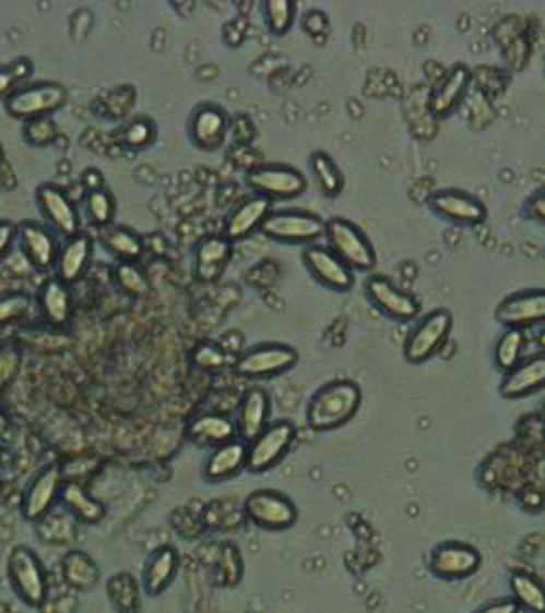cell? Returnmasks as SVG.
Returning a JSON list of instances; mask_svg holds the SVG:
<instances>
[{
    "label": "cell",
    "mask_w": 545,
    "mask_h": 613,
    "mask_svg": "<svg viewBox=\"0 0 545 613\" xmlns=\"http://www.w3.org/2000/svg\"><path fill=\"white\" fill-rule=\"evenodd\" d=\"M520 606L514 599H500V601H493V603L482 606L475 613H519Z\"/></svg>",
    "instance_id": "cell-50"
},
{
    "label": "cell",
    "mask_w": 545,
    "mask_h": 613,
    "mask_svg": "<svg viewBox=\"0 0 545 613\" xmlns=\"http://www.w3.org/2000/svg\"><path fill=\"white\" fill-rule=\"evenodd\" d=\"M82 205L86 211L87 220L93 227H97L98 231L114 226L115 216H117V200L108 188L84 194Z\"/></svg>",
    "instance_id": "cell-35"
},
{
    "label": "cell",
    "mask_w": 545,
    "mask_h": 613,
    "mask_svg": "<svg viewBox=\"0 0 545 613\" xmlns=\"http://www.w3.org/2000/svg\"><path fill=\"white\" fill-rule=\"evenodd\" d=\"M246 458H248V443H244L238 437L232 442L222 443L218 447L213 448V453L205 461V478L213 483L235 478L242 468H246Z\"/></svg>",
    "instance_id": "cell-28"
},
{
    "label": "cell",
    "mask_w": 545,
    "mask_h": 613,
    "mask_svg": "<svg viewBox=\"0 0 545 613\" xmlns=\"http://www.w3.org/2000/svg\"><path fill=\"white\" fill-rule=\"evenodd\" d=\"M0 613H10V610H8V606H5V604H0Z\"/></svg>",
    "instance_id": "cell-53"
},
{
    "label": "cell",
    "mask_w": 545,
    "mask_h": 613,
    "mask_svg": "<svg viewBox=\"0 0 545 613\" xmlns=\"http://www.w3.org/2000/svg\"><path fill=\"white\" fill-rule=\"evenodd\" d=\"M298 363L297 350L284 344H262L238 356L233 369L248 380H265L292 371Z\"/></svg>",
    "instance_id": "cell-9"
},
{
    "label": "cell",
    "mask_w": 545,
    "mask_h": 613,
    "mask_svg": "<svg viewBox=\"0 0 545 613\" xmlns=\"http://www.w3.org/2000/svg\"><path fill=\"white\" fill-rule=\"evenodd\" d=\"M233 245L224 235H208L194 248L193 275L200 284H215L233 259Z\"/></svg>",
    "instance_id": "cell-20"
},
{
    "label": "cell",
    "mask_w": 545,
    "mask_h": 613,
    "mask_svg": "<svg viewBox=\"0 0 545 613\" xmlns=\"http://www.w3.org/2000/svg\"><path fill=\"white\" fill-rule=\"evenodd\" d=\"M189 440L199 447L215 448L237 437L235 421L224 414H202L189 421L186 429Z\"/></svg>",
    "instance_id": "cell-29"
},
{
    "label": "cell",
    "mask_w": 545,
    "mask_h": 613,
    "mask_svg": "<svg viewBox=\"0 0 545 613\" xmlns=\"http://www.w3.org/2000/svg\"><path fill=\"white\" fill-rule=\"evenodd\" d=\"M545 383V356H530L514 365L511 371L503 372L500 383V394L506 399L528 398L544 388Z\"/></svg>",
    "instance_id": "cell-24"
},
{
    "label": "cell",
    "mask_w": 545,
    "mask_h": 613,
    "mask_svg": "<svg viewBox=\"0 0 545 613\" xmlns=\"http://www.w3.org/2000/svg\"><path fill=\"white\" fill-rule=\"evenodd\" d=\"M114 276L119 289H122L130 297H146L150 292V281L137 264H117Z\"/></svg>",
    "instance_id": "cell-42"
},
{
    "label": "cell",
    "mask_w": 545,
    "mask_h": 613,
    "mask_svg": "<svg viewBox=\"0 0 545 613\" xmlns=\"http://www.w3.org/2000/svg\"><path fill=\"white\" fill-rule=\"evenodd\" d=\"M232 120L216 104H200L189 119V139L200 152H218L226 144Z\"/></svg>",
    "instance_id": "cell-17"
},
{
    "label": "cell",
    "mask_w": 545,
    "mask_h": 613,
    "mask_svg": "<svg viewBox=\"0 0 545 613\" xmlns=\"http://www.w3.org/2000/svg\"><path fill=\"white\" fill-rule=\"evenodd\" d=\"M265 26L276 37H284L292 32L297 16V2L293 0H268L262 5Z\"/></svg>",
    "instance_id": "cell-38"
},
{
    "label": "cell",
    "mask_w": 545,
    "mask_h": 613,
    "mask_svg": "<svg viewBox=\"0 0 545 613\" xmlns=\"http://www.w3.org/2000/svg\"><path fill=\"white\" fill-rule=\"evenodd\" d=\"M37 207L46 226L64 240L82 231L81 213L75 202L57 183H40L35 191Z\"/></svg>",
    "instance_id": "cell-10"
},
{
    "label": "cell",
    "mask_w": 545,
    "mask_h": 613,
    "mask_svg": "<svg viewBox=\"0 0 545 613\" xmlns=\"http://www.w3.org/2000/svg\"><path fill=\"white\" fill-rule=\"evenodd\" d=\"M366 297L383 316L394 322H413L420 314V303L410 292L402 291L382 275H372L364 284Z\"/></svg>",
    "instance_id": "cell-15"
},
{
    "label": "cell",
    "mask_w": 545,
    "mask_h": 613,
    "mask_svg": "<svg viewBox=\"0 0 545 613\" xmlns=\"http://www.w3.org/2000/svg\"><path fill=\"white\" fill-rule=\"evenodd\" d=\"M246 183L253 194L264 196L271 202L298 199L308 189V178L286 164H262L253 167L246 177Z\"/></svg>",
    "instance_id": "cell-7"
},
{
    "label": "cell",
    "mask_w": 545,
    "mask_h": 613,
    "mask_svg": "<svg viewBox=\"0 0 545 613\" xmlns=\"http://www.w3.org/2000/svg\"><path fill=\"white\" fill-rule=\"evenodd\" d=\"M2 164H4V147L0 144V166H2Z\"/></svg>",
    "instance_id": "cell-52"
},
{
    "label": "cell",
    "mask_w": 545,
    "mask_h": 613,
    "mask_svg": "<svg viewBox=\"0 0 545 613\" xmlns=\"http://www.w3.org/2000/svg\"><path fill=\"white\" fill-rule=\"evenodd\" d=\"M270 393L262 387H249L238 405L237 421H235L238 440H242L244 443L253 442L254 437L270 425Z\"/></svg>",
    "instance_id": "cell-22"
},
{
    "label": "cell",
    "mask_w": 545,
    "mask_h": 613,
    "mask_svg": "<svg viewBox=\"0 0 545 613\" xmlns=\"http://www.w3.org/2000/svg\"><path fill=\"white\" fill-rule=\"evenodd\" d=\"M260 232L273 242L311 245L325 235L324 218L303 209L271 211Z\"/></svg>",
    "instance_id": "cell-5"
},
{
    "label": "cell",
    "mask_w": 545,
    "mask_h": 613,
    "mask_svg": "<svg viewBox=\"0 0 545 613\" xmlns=\"http://www.w3.org/2000/svg\"><path fill=\"white\" fill-rule=\"evenodd\" d=\"M5 426H8V418L0 412V434L5 431Z\"/></svg>",
    "instance_id": "cell-51"
},
{
    "label": "cell",
    "mask_w": 545,
    "mask_h": 613,
    "mask_svg": "<svg viewBox=\"0 0 545 613\" xmlns=\"http://www.w3.org/2000/svg\"><path fill=\"white\" fill-rule=\"evenodd\" d=\"M33 300L26 292H5L0 297V328L22 322L32 311Z\"/></svg>",
    "instance_id": "cell-43"
},
{
    "label": "cell",
    "mask_w": 545,
    "mask_h": 613,
    "mask_svg": "<svg viewBox=\"0 0 545 613\" xmlns=\"http://www.w3.org/2000/svg\"><path fill=\"white\" fill-rule=\"evenodd\" d=\"M511 588L519 606L533 613H544V588L535 577H531L530 574H514L511 577Z\"/></svg>",
    "instance_id": "cell-39"
},
{
    "label": "cell",
    "mask_w": 545,
    "mask_h": 613,
    "mask_svg": "<svg viewBox=\"0 0 545 613\" xmlns=\"http://www.w3.org/2000/svg\"><path fill=\"white\" fill-rule=\"evenodd\" d=\"M471 82H473V73L467 65H453L433 89L431 103H429L433 115L438 119H443L453 113L470 92Z\"/></svg>",
    "instance_id": "cell-25"
},
{
    "label": "cell",
    "mask_w": 545,
    "mask_h": 613,
    "mask_svg": "<svg viewBox=\"0 0 545 613\" xmlns=\"http://www.w3.org/2000/svg\"><path fill=\"white\" fill-rule=\"evenodd\" d=\"M309 167H311L315 180L319 183L320 191L325 196L335 199L344 191L346 178H344V172H342L339 164L333 160V156L325 152H315L309 158Z\"/></svg>",
    "instance_id": "cell-34"
},
{
    "label": "cell",
    "mask_w": 545,
    "mask_h": 613,
    "mask_svg": "<svg viewBox=\"0 0 545 613\" xmlns=\"http://www.w3.org/2000/svg\"><path fill=\"white\" fill-rule=\"evenodd\" d=\"M297 440V426L292 421L270 423L253 442L248 443L246 468L254 473L268 472L286 458Z\"/></svg>",
    "instance_id": "cell-8"
},
{
    "label": "cell",
    "mask_w": 545,
    "mask_h": 613,
    "mask_svg": "<svg viewBox=\"0 0 545 613\" xmlns=\"http://www.w3.org/2000/svg\"><path fill=\"white\" fill-rule=\"evenodd\" d=\"M429 209L440 220L460 227H475L484 224L487 207L475 194L462 189H440L429 196Z\"/></svg>",
    "instance_id": "cell-12"
},
{
    "label": "cell",
    "mask_w": 545,
    "mask_h": 613,
    "mask_svg": "<svg viewBox=\"0 0 545 613\" xmlns=\"http://www.w3.org/2000/svg\"><path fill=\"white\" fill-rule=\"evenodd\" d=\"M109 603L117 613H141V590L135 577L128 572H119L106 582Z\"/></svg>",
    "instance_id": "cell-33"
},
{
    "label": "cell",
    "mask_w": 545,
    "mask_h": 613,
    "mask_svg": "<svg viewBox=\"0 0 545 613\" xmlns=\"http://www.w3.org/2000/svg\"><path fill=\"white\" fill-rule=\"evenodd\" d=\"M244 512L253 525L273 532L292 528L298 519L295 503L276 490H254L246 497Z\"/></svg>",
    "instance_id": "cell-11"
},
{
    "label": "cell",
    "mask_w": 545,
    "mask_h": 613,
    "mask_svg": "<svg viewBox=\"0 0 545 613\" xmlns=\"http://www.w3.org/2000/svg\"><path fill=\"white\" fill-rule=\"evenodd\" d=\"M82 188L86 189V193L90 191H98V189L106 188V180H104V175L97 167H87L81 175Z\"/></svg>",
    "instance_id": "cell-49"
},
{
    "label": "cell",
    "mask_w": 545,
    "mask_h": 613,
    "mask_svg": "<svg viewBox=\"0 0 545 613\" xmlns=\"http://www.w3.org/2000/svg\"><path fill=\"white\" fill-rule=\"evenodd\" d=\"M155 139H157V125L150 117L131 119L115 135V141L131 152H144L152 146Z\"/></svg>",
    "instance_id": "cell-36"
},
{
    "label": "cell",
    "mask_w": 545,
    "mask_h": 613,
    "mask_svg": "<svg viewBox=\"0 0 545 613\" xmlns=\"http://www.w3.org/2000/svg\"><path fill=\"white\" fill-rule=\"evenodd\" d=\"M57 136H59V131L51 117L22 122V139L27 146L44 149V147L51 146L57 141Z\"/></svg>",
    "instance_id": "cell-41"
},
{
    "label": "cell",
    "mask_w": 545,
    "mask_h": 613,
    "mask_svg": "<svg viewBox=\"0 0 545 613\" xmlns=\"http://www.w3.org/2000/svg\"><path fill=\"white\" fill-rule=\"evenodd\" d=\"M100 245L108 251L119 264H137L146 251L144 240L139 232L126 226H109L98 231Z\"/></svg>",
    "instance_id": "cell-30"
},
{
    "label": "cell",
    "mask_w": 545,
    "mask_h": 613,
    "mask_svg": "<svg viewBox=\"0 0 545 613\" xmlns=\"http://www.w3.org/2000/svg\"><path fill=\"white\" fill-rule=\"evenodd\" d=\"M453 330V314L448 309H435L407 334L404 341V358L413 365L431 360L448 341Z\"/></svg>",
    "instance_id": "cell-6"
},
{
    "label": "cell",
    "mask_w": 545,
    "mask_h": 613,
    "mask_svg": "<svg viewBox=\"0 0 545 613\" xmlns=\"http://www.w3.org/2000/svg\"><path fill=\"white\" fill-rule=\"evenodd\" d=\"M37 305L44 322L51 327H66L71 322L75 306L71 287L57 276H51L38 289Z\"/></svg>",
    "instance_id": "cell-26"
},
{
    "label": "cell",
    "mask_w": 545,
    "mask_h": 613,
    "mask_svg": "<svg viewBox=\"0 0 545 613\" xmlns=\"http://www.w3.org/2000/svg\"><path fill=\"white\" fill-rule=\"evenodd\" d=\"M525 347V333L520 328H506L495 347V365L508 372L522 361Z\"/></svg>",
    "instance_id": "cell-37"
},
{
    "label": "cell",
    "mask_w": 545,
    "mask_h": 613,
    "mask_svg": "<svg viewBox=\"0 0 545 613\" xmlns=\"http://www.w3.org/2000/svg\"><path fill=\"white\" fill-rule=\"evenodd\" d=\"M240 572H242V563H240V554L238 549L226 544L221 552V560H218V577H221L222 585H235L240 579Z\"/></svg>",
    "instance_id": "cell-45"
},
{
    "label": "cell",
    "mask_w": 545,
    "mask_h": 613,
    "mask_svg": "<svg viewBox=\"0 0 545 613\" xmlns=\"http://www.w3.org/2000/svg\"><path fill=\"white\" fill-rule=\"evenodd\" d=\"M495 317L506 328H524L542 323L545 320L544 289L514 292L498 303Z\"/></svg>",
    "instance_id": "cell-19"
},
{
    "label": "cell",
    "mask_w": 545,
    "mask_h": 613,
    "mask_svg": "<svg viewBox=\"0 0 545 613\" xmlns=\"http://www.w3.org/2000/svg\"><path fill=\"white\" fill-rule=\"evenodd\" d=\"M482 565V555L475 546L460 541H448V543L438 544L437 549L431 552L433 574L442 579H465L473 576Z\"/></svg>",
    "instance_id": "cell-18"
},
{
    "label": "cell",
    "mask_w": 545,
    "mask_h": 613,
    "mask_svg": "<svg viewBox=\"0 0 545 613\" xmlns=\"http://www.w3.org/2000/svg\"><path fill=\"white\" fill-rule=\"evenodd\" d=\"M325 245L355 273H367L377 265V253L366 232L347 218L325 221Z\"/></svg>",
    "instance_id": "cell-2"
},
{
    "label": "cell",
    "mask_w": 545,
    "mask_h": 613,
    "mask_svg": "<svg viewBox=\"0 0 545 613\" xmlns=\"http://www.w3.org/2000/svg\"><path fill=\"white\" fill-rule=\"evenodd\" d=\"M524 215L533 221H542L544 224L545 220V193L544 189L542 191H536L533 196L528 199L524 205Z\"/></svg>",
    "instance_id": "cell-47"
},
{
    "label": "cell",
    "mask_w": 545,
    "mask_h": 613,
    "mask_svg": "<svg viewBox=\"0 0 545 613\" xmlns=\"http://www.w3.org/2000/svg\"><path fill=\"white\" fill-rule=\"evenodd\" d=\"M16 242V224L11 220H0V262L10 254Z\"/></svg>",
    "instance_id": "cell-48"
},
{
    "label": "cell",
    "mask_w": 545,
    "mask_h": 613,
    "mask_svg": "<svg viewBox=\"0 0 545 613\" xmlns=\"http://www.w3.org/2000/svg\"><path fill=\"white\" fill-rule=\"evenodd\" d=\"M21 347L15 344L0 345V394L5 393L11 383L15 382L21 371Z\"/></svg>",
    "instance_id": "cell-44"
},
{
    "label": "cell",
    "mask_w": 545,
    "mask_h": 613,
    "mask_svg": "<svg viewBox=\"0 0 545 613\" xmlns=\"http://www.w3.org/2000/svg\"><path fill=\"white\" fill-rule=\"evenodd\" d=\"M180 555L174 546H158L147 557L144 570H142V587L147 596H161L168 590L169 585L175 581L179 574Z\"/></svg>",
    "instance_id": "cell-27"
},
{
    "label": "cell",
    "mask_w": 545,
    "mask_h": 613,
    "mask_svg": "<svg viewBox=\"0 0 545 613\" xmlns=\"http://www.w3.org/2000/svg\"><path fill=\"white\" fill-rule=\"evenodd\" d=\"M64 484V473L59 465H48L27 484L22 497V517L27 522H40L59 500L60 489Z\"/></svg>",
    "instance_id": "cell-16"
},
{
    "label": "cell",
    "mask_w": 545,
    "mask_h": 613,
    "mask_svg": "<svg viewBox=\"0 0 545 613\" xmlns=\"http://www.w3.org/2000/svg\"><path fill=\"white\" fill-rule=\"evenodd\" d=\"M93 249V238L84 231L64 240L55 262V276L70 287L81 281L92 265Z\"/></svg>",
    "instance_id": "cell-21"
},
{
    "label": "cell",
    "mask_w": 545,
    "mask_h": 613,
    "mask_svg": "<svg viewBox=\"0 0 545 613\" xmlns=\"http://www.w3.org/2000/svg\"><path fill=\"white\" fill-rule=\"evenodd\" d=\"M59 497L76 521L95 525V522L103 521L106 516V508L97 500H93L92 495L87 494L79 483L62 484Z\"/></svg>",
    "instance_id": "cell-32"
},
{
    "label": "cell",
    "mask_w": 545,
    "mask_h": 613,
    "mask_svg": "<svg viewBox=\"0 0 545 613\" xmlns=\"http://www.w3.org/2000/svg\"><path fill=\"white\" fill-rule=\"evenodd\" d=\"M363 404V390L352 380L325 383L311 396L306 410L308 425L317 432L341 429L357 416Z\"/></svg>",
    "instance_id": "cell-1"
},
{
    "label": "cell",
    "mask_w": 545,
    "mask_h": 613,
    "mask_svg": "<svg viewBox=\"0 0 545 613\" xmlns=\"http://www.w3.org/2000/svg\"><path fill=\"white\" fill-rule=\"evenodd\" d=\"M271 211H273L271 200L259 196V194H251L227 216L224 237L232 243L242 242L253 232L260 231V227L271 215Z\"/></svg>",
    "instance_id": "cell-23"
},
{
    "label": "cell",
    "mask_w": 545,
    "mask_h": 613,
    "mask_svg": "<svg viewBox=\"0 0 545 613\" xmlns=\"http://www.w3.org/2000/svg\"><path fill=\"white\" fill-rule=\"evenodd\" d=\"M16 242L33 269L49 273L59 256L60 240L46 224L24 220L16 224Z\"/></svg>",
    "instance_id": "cell-13"
},
{
    "label": "cell",
    "mask_w": 545,
    "mask_h": 613,
    "mask_svg": "<svg viewBox=\"0 0 545 613\" xmlns=\"http://www.w3.org/2000/svg\"><path fill=\"white\" fill-rule=\"evenodd\" d=\"M66 585L76 592H90L100 581L97 563L82 550H70L60 563Z\"/></svg>",
    "instance_id": "cell-31"
},
{
    "label": "cell",
    "mask_w": 545,
    "mask_h": 613,
    "mask_svg": "<svg viewBox=\"0 0 545 613\" xmlns=\"http://www.w3.org/2000/svg\"><path fill=\"white\" fill-rule=\"evenodd\" d=\"M194 365H199L200 369H224V366L229 365L233 361H229V354L226 350L221 349L218 345L215 344H202L199 349L194 350L193 354Z\"/></svg>",
    "instance_id": "cell-46"
},
{
    "label": "cell",
    "mask_w": 545,
    "mask_h": 613,
    "mask_svg": "<svg viewBox=\"0 0 545 613\" xmlns=\"http://www.w3.org/2000/svg\"><path fill=\"white\" fill-rule=\"evenodd\" d=\"M33 71H35V65L27 57H19L8 64L0 65V103H4L5 98L21 86V82L26 81L27 76H32Z\"/></svg>",
    "instance_id": "cell-40"
},
{
    "label": "cell",
    "mask_w": 545,
    "mask_h": 613,
    "mask_svg": "<svg viewBox=\"0 0 545 613\" xmlns=\"http://www.w3.org/2000/svg\"><path fill=\"white\" fill-rule=\"evenodd\" d=\"M4 111L11 119L26 120L51 117L68 104V89L54 81H40L19 86L5 98Z\"/></svg>",
    "instance_id": "cell-4"
},
{
    "label": "cell",
    "mask_w": 545,
    "mask_h": 613,
    "mask_svg": "<svg viewBox=\"0 0 545 613\" xmlns=\"http://www.w3.org/2000/svg\"><path fill=\"white\" fill-rule=\"evenodd\" d=\"M8 579L22 603L40 609L48 599V574L43 561L29 546L19 544L8 557Z\"/></svg>",
    "instance_id": "cell-3"
},
{
    "label": "cell",
    "mask_w": 545,
    "mask_h": 613,
    "mask_svg": "<svg viewBox=\"0 0 545 613\" xmlns=\"http://www.w3.org/2000/svg\"><path fill=\"white\" fill-rule=\"evenodd\" d=\"M303 260L309 275L325 289L347 292L355 287V273L324 243L306 245Z\"/></svg>",
    "instance_id": "cell-14"
}]
</instances>
